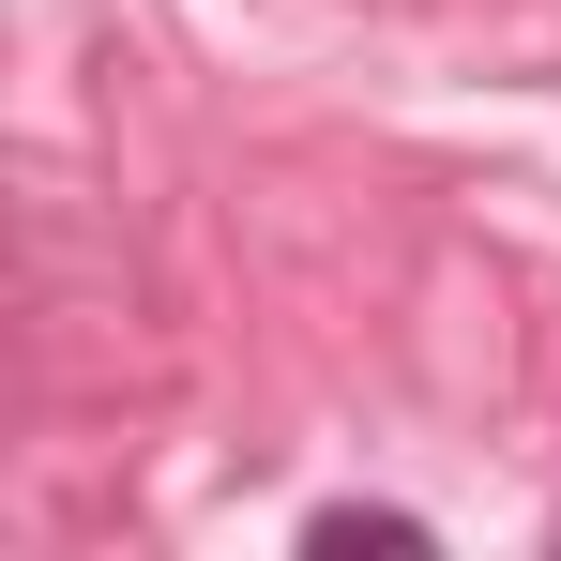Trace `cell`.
Listing matches in <instances>:
<instances>
[{"label":"cell","instance_id":"1","mask_svg":"<svg viewBox=\"0 0 561 561\" xmlns=\"http://www.w3.org/2000/svg\"><path fill=\"white\" fill-rule=\"evenodd\" d=\"M304 547H319V561H350V547H425V516H319Z\"/></svg>","mask_w":561,"mask_h":561}]
</instances>
